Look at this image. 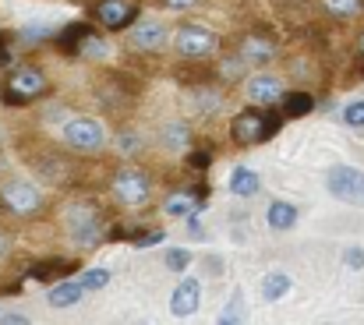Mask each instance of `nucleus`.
Segmentation results:
<instances>
[{"instance_id": "34", "label": "nucleus", "mask_w": 364, "mask_h": 325, "mask_svg": "<svg viewBox=\"0 0 364 325\" xmlns=\"http://www.w3.org/2000/svg\"><path fill=\"white\" fill-rule=\"evenodd\" d=\"M18 36H21V43H39V39H50L53 28H46V25H28V28H21Z\"/></svg>"}, {"instance_id": "17", "label": "nucleus", "mask_w": 364, "mask_h": 325, "mask_svg": "<svg viewBox=\"0 0 364 325\" xmlns=\"http://www.w3.org/2000/svg\"><path fill=\"white\" fill-rule=\"evenodd\" d=\"M78 269V262L75 258H43V262H36L32 269H28V276L32 279H39V283H60V279H68V272H75Z\"/></svg>"}, {"instance_id": "13", "label": "nucleus", "mask_w": 364, "mask_h": 325, "mask_svg": "<svg viewBox=\"0 0 364 325\" xmlns=\"http://www.w3.org/2000/svg\"><path fill=\"white\" fill-rule=\"evenodd\" d=\"M276 53H279L276 39H272V36H262V32H247L241 39V50H237V57H241L247 68H251V64L262 68V64L276 60Z\"/></svg>"}, {"instance_id": "26", "label": "nucleus", "mask_w": 364, "mask_h": 325, "mask_svg": "<svg viewBox=\"0 0 364 325\" xmlns=\"http://www.w3.org/2000/svg\"><path fill=\"white\" fill-rule=\"evenodd\" d=\"M191 100H195V107L202 110V113H213V110L223 107V96H220L213 85H195V89H191Z\"/></svg>"}, {"instance_id": "30", "label": "nucleus", "mask_w": 364, "mask_h": 325, "mask_svg": "<svg viewBox=\"0 0 364 325\" xmlns=\"http://www.w3.org/2000/svg\"><path fill=\"white\" fill-rule=\"evenodd\" d=\"M127 240H131L138 251H145V247H152V244H163V240H166V230H131Z\"/></svg>"}, {"instance_id": "40", "label": "nucleus", "mask_w": 364, "mask_h": 325, "mask_svg": "<svg viewBox=\"0 0 364 325\" xmlns=\"http://www.w3.org/2000/svg\"><path fill=\"white\" fill-rule=\"evenodd\" d=\"M4 255H7V237L0 233V258H4Z\"/></svg>"}, {"instance_id": "38", "label": "nucleus", "mask_w": 364, "mask_h": 325, "mask_svg": "<svg viewBox=\"0 0 364 325\" xmlns=\"http://www.w3.org/2000/svg\"><path fill=\"white\" fill-rule=\"evenodd\" d=\"M166 11H188V7H195L198 0H159Z\"/></svg>"}, {"instance_id": "7", "label": "nucleus", "mask_w": 364, "mask_h": 325, "mask_svg": "<svg viewBox=\"0 0 364 325\" xmlns=\"http://www.w3.org/2000/svg\"><path fill=\"white\" fill-rule=\"evenodd\" d=\"M64 142L75 152H100L107 145V127L96 117H71L64 124Z\"/></svg>"}, {"instance_id": "2", "label": "nucleus", "mask_w": 364, "mask_h": 325, "mask_svg": "<svg viewBox=\"0 0 364 325\" xmlns=\"http://www.w3.org/2000/svg\"><path fill=\"white\" fill-rule=\"evenodd\" d=\"M50 92V78L43 75V68L36 64H21V68H11L0 82V103L4 107H28L32 100L46 96Z\"/></svg>"}, {"instance_id": "20", "label": "nucleus", "mask_w": 364, "mask_h": 325, "mask_svg": "<svg viewBox=\"0 0 364 325\" xmlns=\"http://www.w3.org/2000/svg\"><path fill=\"white\" fill-rule=\"evenodd\" d=\"M82 297H85V290H82V283H78V279H60V283H53V287H50L46 304L60 311V308H75Z\"/></svg>"}, {"instance_id": "33", "label": "nucleus", "mask_w": 364, "mask_h": 325, "mask_svg": "<svg viewBox=\"0 0 364 325\" xmlns=\"http://www.w3.org/2000/svg\"><path fill=\"white\" fill-rule=\"evenodd\" d=\"M209 166H213V152H209V149H191V152H188V170H198V174H202V170H209Z\"/></svg>"}, {"instance_id": "39", "label": "nucleus", "mask_w": 364, "mask_h": 325, "mask_svg": "<svg viewBox=\"0 0 364 325\" xmlns=\"http://www.w3.org/2000/svg\"><path fill=\"white\" fill-rule=\"evenodd\" d=\"M358 57L364 60V28H361V36H358Z\"/></svg>"}, {"instance_id": "25", "label": "nucleus", "mask_w": 364, "mask_h": 325, "mask_svg": "<svg viewBox=\"0 0 364 325\" xmlns=\"http://www.w3.org/2000/svg\"><path fill=\"white\" fill-rule=\"evenodd\" d=\"M290 290V276L287 272H269L262 279V301H279Z\"/></svg>"}, {"instance_id": "16", "label": "nucleus", "mask_w": 364, "mask_h": 325, "mask_svg": "<svg viewBox=\"0 0 364 325\" xmlns=\"http://www.w3.org/2000/svg\"><path fill=\"white\" fill-rule=\"evenodd\" d=\"M202 206H205V184H198L195 191H191V188L173 191V195L166 198L163 213H166V216H198V213H202Z\"/></svg>"}, {"instance_id": "8", "label": "nucleus", "mask_w": 364, "mask_h": 325, "mask_svg": "<svg viewBox=\"0 0 364 325\" xmlns=\"http://www.w3.org/2000/svg\"><path fill=\"white\" fill-rule=\"evenodd\" d=\"M216 32L213 28H205V25H181L177 32H173V50H177V57H184V60H202V57H209L213 50H216Z\"/></svg>"}, {"instance_id": "29", "label": "nucleus", "mask_w": 364, "mask_h": 325, "mask_svg": "<svg viewBox=\"0 0 364 325\" xmlns=\"http://www.w3.org/2000/svg\"><path fill=\"white\" fill-rule=\"evenodd\" d=\"M244 71H247V64H244L237 53H234V57H223V60L216 64V78H223V82H237Z\"/></svg>"}, {"instance_id": "37", "label": "nucleus", "mask_w": 364, "mask_h": 325, "mask_svg": "<svg viewBox=\"0 0 364 325\" xmlns=\"http://www.w3.org/2000/svg\"><path fill=\"white\" fill-rule=\"evenodd\" d=\"M0 325H32V319L21 311H0Z\"/></svg>"}, {"instance_id": "5", "label": "nucleus", "mask_w": 364, "mask_h": 325, "mask_svg": "<svg viewBox=\"0 0 364 325\" xmlns=\"http://www.w3.org/2000/svg\"><path fill=\"white\" fill-rule=\"evenodd\" d=\"M326 188L336 202L343 206H364V170L358 166H347V163H336L329 174H326Z\"/></svg>"}, {"instance_id": "10", "label": "nucleus", "mask_w": 364, "mask_h": 325, "mask_svg": "<svg viewBox=\"0 0 364 325\" xmlns=\"http://www.w3.org/2000/svg\"><path fill=\"white\" fill-rule=\"evenodd\" d=\"M127 32H131V36H127V46H131V50H138V53H163V50H166V43H170L166 25H163V21H156V18L134 21Z\"/></svg>"}, {"instance_id": "15", "label": "nucleus", "mask_w": 364, "mask_h": 325, "mask_svg": "<svg viewBox=\"0 0 364 325\" xmlns=\"http://www.w3.org/2000/svg\"><path fill=\"white\" fill-rule=\"evenodd\" d=\"M244 92H247L251 107H276L279 96H283L287 89H283L279 75H255V78H247Z\"/></svg>"}, {"instance_id": "21", "label": "nucleus", "mask_w": 364, "mask_h": 325, "mask_svg": "<svg viewBox=\"0 0 364 325\" xmlns=\"http://www.w3.org/2000/svg\"><path fill=\"white\" fill-rule=\"evenodd\" d=\"M191 124L184 120H173V124H163L159 127V145L170 149V152H181V149H191Z\"/></svg>"}, {"instance_id": "36", "label": "nucleus", "mask_w": 364, "mask_h": 325, "mask_svg": "<svg viewBox=\"0 0 364 325\" xmlns=\"http://www.w3.org/2000/svg\"><path fill=\"white\" fill-rule=\"evenodd\" d=\"M343 265L347 269H364V247H347L343 251Z\"/></svg>"}, {"instance_id": "9", "label": "nucleus", "mask_w": 364, "mask_h": 325, "mask_svg": "<svg viewBox=\"0 0 364 325\" xmlns=\"http://www.w3.org/2000/svg\"><path fill=\"white\" fill-rule=\"evenodd\" d=\"M0 202L14 216H36L43 209V191L36 184H28V181H7L0 188Z\"/></svg>"}, {"instance_id": "22", "label": "nucleus", "mask_w": 364, "mask_h": 325, "mask_svg": "<svg viewBox=\"0 0 364 325\" xmlns=\"http://www.w3.org/2000/svg\"><path fill=\"white\" fill-rule=\"evenodd\" d=\"M227 188H230L237 198H255V195L262 191V177H258L255 170H247V166H234Z\"/></svg>"}, {"instance_id": "19", "label": "nucleus", "mask_w": 364, "mask_h": 325, "mask_svg": "<svg viewBox=\"0 0 364 325\" xmlns=\"http://www.w3.org/2000/svg\"><path fill=\"white\" fill-rule=\"evenodd\" d=\"M276 110H279V117H283V120L308 117V113L315 110V96H311V92H304V89H290V92H283V96H279Z\"/></svg>"}, {"instance_id": "14", "label": "nucleus", "mask_w": 364, "mask_h": 325, "mask_svg": "<svg viewBox=\"0 0 364 325\" xmlns=\"http://www.w3.org/2000/svg\"><path fill=\"white\" fill-rule=\"evenodd\" d=\"M92 32H96L92 21H68L60 32H53V46H57V53H64V57H78L82 46H85V39H89Z\"/></svg>"}, {"instance_id": "27", "label": "nucleus", "mask_w": 364, "mask_h": 325, "mask_svg": "<svg viewBox=\"0 0 364 325\" xmlns=\"http://www.w3.org/2000/svg\"><path fill=\"white\" fill-rule=\"evenodd\" d=\"M78 57H82V60H107V57H110V43H107V36L92 32V36L85 39V46H82Z\"/></svg>"}, {"instance_id": "3", "label": "nucleus", "mask_w": 364, "mask_h": 325, "mask_svg": "<svg viewBox=\"0 0 364 325\" xmlns=\"http://www.w3.org/2000/svg\"><path fill=\"white\" fill-rule=\"evenodd\" d=\"M283 127V117L276 107H244L230 120V138L237 145H262Z\"/></svg>"}, {"instance_id": "24", "label": "nucleus", "mask_w": 364, "mask_h": 325, "mask_svg": "<svg viewBox=\"0 0 364 325\" xmlns=\"http://www.w3.org/2000/svg\"><path fill=\"white\" fill-rule=\"evenodd\" d=\"M216 325H247V315H244V294H241V290H234V294H230V301L223 304V311H220Z\"/></svg>"}, {"instance_id": "35", "label": "nucleus", "mask_w": 364, "mask_h": 325, "mask_svg": "<svg viewBox=\"0 0 364 325\" xmlns=\"http://www.w3.org/2000/svg\"><path fill=\"white\" fill-rule=\"evenodd\" d=\"M117 145H121L124 156H131V152H138V149H141V138H138L134 131H124L121 138H117Z\"/></svg>"}, {"instance_id": "28", "label": "nucleus", "mask_w": 364, "mask_h": 325, "mask_svg": "<svg viewBox=\"0 0 364 325\" xmlns=\"http://www.w3.org/2000/svg\"><path fill=\"white\" fill-rule=\"evenodd\" d=\"M78 283H82V290H85V294H92V290H103V287L110 283V269H103V265H92V269H85V272H82V279H78Z\"/></svg>"}, {"instance_id": "4", "label": "nucleus", "mask_w": 364, "mask_h": 325, "mask_svg": "<svg viewBox=\"0 0 364 325\" xmlns=\"http://www.w3.org/2000/svg\"><path fill=\"white\" fill-rule=\"evenodd\" d=\"M89 14H92V25H100L103 32H127L138 21L141 7L138 0H92Z\"/></svg>"}, {"instance_id": "12", "label": "nucleus", "mask_w": 364, "mask_h": 325, "mask_svg": "<svg viewBox=\"0 0 364 325\" xmlns=\"http://www.w3.org/2000/svg\"><path fill=\"white\" fill-rule=\"evenodd\" d=\"M198 304H202V283L195 276H181V283L170 294V315L188 319V315L198 311Z\"/></svg>"}, {"instance_id": "23", "label": "nucleus", "mask_w": 364, "mask_h": 325, "mask_svg": "<svg viewBox=\"0 0 364 325\" xmlns=\"http://www.w3.org/2000/svg\"><path fill=\"white\" fill-rule=\"evenodd\" d=\"M322 11L333 18V21H350L364 11V0H322Z\"/></svg>"}, {"instance_id": "1", "label": "nucleus", "mask_w": 364, "mask_h": 325, "mask_svg": "<svg viewBox=\"0 0 364 325\" xmlns=\"http://www.w3.org/2000/svg\"><path fill=\"white\" fill-rule=\"evenodd\" d=\"M64 223H68L71 240H75L78 247H85V251L103 247V240L110 237V226H107L103 209H100L96 202H89V198H82V202L68 206V209H64Z\"/></svg>"}, {"instance_id": "11", "label": "nucleus", "mask_w": 364, "mask_h": 325, "mask_svg": "<svg viewBox=\"0 0 364 325\" xmlns=\"http://www.w3.org/2000/svg\"><path fill=\"white\" fill-rule=\"evenodd\" d=\"M96 96L103 107H131L138 100V82H131L124 71H114L103 82H96Z\"/></svg>"}, {"instance_id": "32", "label": "nucleus", "mask_w": 364, "mask_h": 325, "mask_svg": "<svg viewBox=\"0 0 364 325\" xmlns=\"http://www.w3.org/2000/svg\"><path fill=\"white\" fill-rule=\"evenodd\" d=\"M343 124L354 127V131H361L364 127V100H350V103L343 107Z\"/></svg>"}, {"instance_id": "31", "label": "nucleus", "mask_w": 364, "mask_h": 325, "mask_svg": "<svg viewBox=\"0 0 364 325\" xmlns=\"http://www.w3.org/2000/svg\"><path fill=\"white\" fill-rule=\"evenodd\" d=\"M163 262H166L170 272H184V269L191 265V251H184V247H166Z\"/></svg>"}, {"instance_id": "6", "label": "nucleus", "mask_w": 364, "mask_h": 325, "mask_svg": "<svg viewBox=\"0 0 364 325\" xmlns=\"http://www.w3.org/2000/svg\"><path fill=\"white\" fill-rule=\"evenodd\" d=\"M114 195H117V202L127 206V209H141V206L152 198V181H149L145 170L124 166V170L114 174Z\"/></svg>"}, {"instance_id": "18", "label": "nucleus", "mask_w": 364, "mask_h": 325, "mask_svg": "<svg viewBox=\"0 0 364 325\" xmlns=\"http://www.w3.org/2000/svg\"><path fill=\"white\" fill-rule=\"evenodd\" d=\"M297 219H301V209H297L294 202H283V198H272L269 209H265V223H269V230H276V233L294 230Z\"/></svg>"}]
</instances>
